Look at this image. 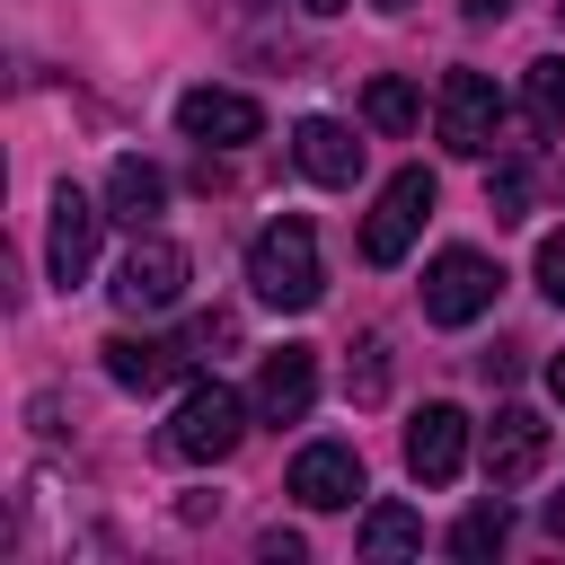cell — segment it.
<instances>
[{
  "mask_svg": "<svg viewBox=\"0 0 565 565\" xmlns=\"http://www.w3.org/2000/svg\"><path fill=\"white\" fill-rule=\"evenodd\" d=\"M247 291H256L265 309H318V300H327L318 230H309L300 212H282V221H265V230L247 238Z\"/></svg>",
  "mask_w": 565,
  "mask_h": 565,
  "instance_id": "obj_1",
  "label": "cell"
},
{
  "mask_svg": "<svg viewBox=\"0 0 565 565\" xmlns=\"http://www.w3.org/2000/svg\"><path fill=\"white\" fill-rule=\"evenodd\" d=\"M238 433H247V397L230 388V380H194L185 397H177V415H168V459H194V468H212V459H230L238 450Z\"/></svg>",
  "mask_w": 565,
  "mask_h": 565,
  "instance_id": "obj_2",
  "label": "cell"
},
{
  "mask_svg": "<svg viewBox=\"0 0 565 565\" xmlns=\"http://www.w3.org/2000/svg\"><path fill=\"white\" fill-rule=\"evenodd\" d=\"M494 291H503V265L477 256V247H441L424 265V318L433 327H477L494 309Z\"/></svg>",
  "mask_w": 565,
  "mask_h": 565,
  "instance_id": "obj_3",
  "label": "cell"
},
{
  "mask_svg": "<svg viewBox=\"0 0 565 565\" xmlns=\"http://www.w3.org/2000/svg\"><path fill=\"white\" fill-rule=\"evenodd\" d=\"M433 124H441V141L459 159H494V141H503V88L486 71H450L441 97H433Z\"/></svg>",
  "mask_w": 565,
  "mask_h": 565,
  "instance_id": "obj_4",
  "label": "cell"
},
{
  "mask_svg": "<svg viewBox=\"0 0 565 565\" xmlns=\"http://www.w3.org/2000/svg\"><path fill=\"white\" fill-rule=\"evenodd\" d=\"M185 300V247L168 230H132L124 265H115V309L150 318V309H177Z\"/></svg>",
  "mask_w": 565,
  "mask_h": 565,
  "instance_id": "obj_5",
  "label": "cell"
},
{
  "mask_svg": "<svg viewBox=\"0 0 565 565\" xmlns=\"http://www.w3.org/2000/svg\"><path fill=\"white\" fill-rule=\"evenodd\" d=\"M424 221H433V177H424V168H397V177L380 185L371 221H362V256H371V265H406V247H415Z\"/></svg>",
  "mask_w": 565,
  "mask_h": 565,
  "instance_id": "obj_6",
  "label": "cell"
},
{
  "mask_svg": "<svg viewBox=\"0 0 565 565\" xmlns=\"http://www.w3.org/2000/svg\"><path fill=\"white\" fill-rule=\"evenodd\" d=\"M177 132L203 141V150H238V141L265 132V106H256L247 88H212V79H203V88L177 97Z\"/></svg>",
  "mask_w": 565,
  "mask_h": 565,
  "instance_id": "obj_7",
  "label": "cell"
},
{
  "mask_svg": "<svg viewBox=\"0 0 565 565\" xmlns=\"http://www.w3.org/2000/svg\"><path fill=\"white\" fill-rule=\"evenodd\" d=\"M282 494H291L300 512H344V503L362 494V450H353V441H309V450L291 459Z\"/></svg>",
  "mask_w": 565,
  "mask_h": 565,
  "instance_id": "obj_8",
  "label": "cell"
},
{
  "mask_svg": "<svg viewBox=\"0 0 565 565\" xmlns=\"http://www.w3.org/2000/svg\"><path fill=\"white\" fill-rule=\"evenodd\" d=\"M97 203L79 194V185H53V230H44V274L71 291V282H88V265H97Z\"/></svg>",
  "mask_w": 565,
  "mask_h": 565,
  "instance_id": "obj_9",
  "label": "cell"
},
{
  "mask_svg": "<svg viewBox=\"0 0 565 565\" xmlns=\"http://www.w3.org/2000/svg\"><path fill=\"white\" fill-rule=\"evenodd\" d=\"M539 468H547V424H539L530 406H494V424H486V486L512 494V486H530Z\"/></svg>",
  "mask_w": 565,
  "mask_h": 565,
  "instance_id": "obj_10",
  "label": "cell"
},
{
  "mask_svg": "<svg viewBox=\"0 0 565 565\" xmlns=\"http://www.w3.org/2000/svg\"><path fill=\"white\" fill-rule=\"evenodd\" d=\"M459 468H468V415L459 406H424L406 424V477L415 486H450Z\"/></svg>",
  "mask_w": 565,
  "mask_h": 565,
  "instance_id": "obj_11",
  "label": "cell"
},
{
  "mask_svg": "<svg viewBox=\"0 0 565 565\" xmlns=\"http://www.w3.org/2000/svg\"><path fill=\"white\" fill-rule=\"evenodd\" d=\"M309 406H318V353H309V344L265 353V362H256V415H265V424H300Z\"/></svg>",
  "mask_w": 565,
  "mask_h": 565,
  "instance_id": "obj_12",
  "label": "cell"
},
{
  "mask_svg": "<svg viewBox=\"0 0 565 565\" xmlns=\"http://www.w3.org/2000/svg\"><path fill=\"white\" fill-rule=\"evenodd\" d=\"M97 353H106V380L132 388V397H150V388H168L185 371V344H168V335H106Z\"/></svg>",
  "mask_w": 565,
  "mask_h": 565,
  "instance_id": "obj_13",
  "label": "cell"
},
{
  "mask_svg": "<svg viewBox=\"0 0 565 565\" xmlns=\"http://www.w3.org/2000/svg\"><path fill=\"white\" fill-rule=\"evenodd\" d=\"M291 159H300V177H318V185H353V177H362V141H353L335 115L291 124Z\"/></svg>",
  "mask_w": 565,
  "mask_h": 565,
  "instance_id": "obj_14",
  "label": "cell"
},
{
  "mask_svg": "<svg viewBox=\"0 0 565 565\" xmlns=\"http://www.w3.org/2000/svg\"><path fill=\"white\" fill-rule=\"evenodd\" d=\"M159 212H168V177H159L150 159H115V168H106V221L150 230Z\"/></svg>",
  "mask_w": 565,
  "mask_h": 565,
  "instance_id": "obj_15",
  "label": "cell"
},
{
  "mask_svg": "<svg viewBox=\"0 0 565 565\" xmlns=\"http://www.w3.org/2000/svg\"><path fill=\"white\" fill-rule=\"evenodd\" d=\"M415 547H424V512H406V503L362 512V556H415Z\"/></svg>",
  "mask_w": 565,
  "mask_h": 565,
  "instance_id": "obj_16",
  "label": "cell"
},
{
  "mask_svg": "<svg viewBox=\"0 0 565 565\" xmlns=\"http://www.w3.org/2000/svg\"><path fill=\"white\" fill-rule=\"evenodd\" d=\"M503 539H512V512H503V503H468V512L450 521V556H468V565L503 556Z\"/></svg>",
  "mask_w": 565,
  "mask_h": 565,
  "instance_id": "obj_17",
  "label": "cell"
},
{
  "mask_svg": "<svg viewBox=\"0 0 565 565\" xmlns=\"http://www.w3.org/2000/svg\"><path fill=\"white\" fill-rule=\"evenodd\" d=\"M415 115H424V97H415L406 79L380 71V79L362 88V124H371V132H415Z\"/></svg>",
  "mask_w": 565,
  "mask_h": 565,
  "instance_id": "obj_18",
  "label": "cell"
},
{
  "mask_svg": "<svg viewBox=\"0 0 565 565\" xmlns=\"http://www.w3.org/2000/svg\"><path fill=\"white\" fill-rule=\"evenodd\" d=\"M521 97H530V124H539V132H565V53H547V62H530V79H521Z\"/></svg>",
  "mask_w": 565,
  "mask_h": 565,
  "instance_id": "obj_19",
  "label": "cell"
},
{
  "mask_svg": "<svg viewBox=\"0 0 565 565\" xmlns=\"http://www.w3.org/2000/svg\"><path fill=\"white\" fill-rule=\"evenodd\" d=\"M486 212H494V221H530V168H521V159H503V168L486 177Z\"/></svg>",
  "mask_w": 565,
  "mask_h": 565,
  "instance_id": "obj_20",
  "label": "cell"
},
{
  "mask_svg": "<svg viewBox=\"0 0 565 565\" xmlns=\"http://www.w3.org/2000/svg\"><path fill=\"white\" fill-rule=\"evenodd\" d=\"M380 388H388V335H362V344H353V397L371 406Z\"/></svg>",
  "mask_w": 565,
  "mask_h": 565,
  "instance_id": "obj_21",
  "label": "cell"
},
{
  "mask_svg": "<svg viewBox=\"0 0 565 565\" xmlns=\"http://www.w3.org/2000/svg\"><path fill=\"white\" fill-rule=\"evenodd\" d=\"M539 291L565 309V230H547V238H539Z\"/></svg>",
  "mask_w": 565,
  "mask_h": 565,
  "instance_id": "obj_22",
  "label": "cell"
},
{
  "mask_svg": "<svg viewBox=\"0 0 565 565\" xmlns=\"http://www.w3.org/2000/svg\"><path fill=\"white\" fill-rule=\"evenodd\" d=\"M256 556H265V565H300V539H291V530H265Z\"/></svg>",
  "mask_w": 565,
  "mask_h": 565,
  "instance_id": "obj_23",
  "label": "cell"
},
{
  "mask_svg": "<svg viewBox=\"0 0 565 565\" xmlns=\"http://www.w3.org/2000/svg\"><path fill=\"white\" fill-rule=\"evenodd\" d=\"M539 521H547V539L565 547V494H547V512H539Z\"/></svg>",
  "mask_w": 565,
  "mask_h": 565,
  "instance_id": "obj_24",
  "label": "cell"
},
{
  "mask_svg": "<svg viewBox=\"0 0 565 565\" xmlns=\"http://www.w3.org/2000/svg\"><path fill=\"white\" fill-rule=\"evenodd\" d=\"M503 9H512V0H468V18H477V26H486V18H503Z\"/></svg>",
  "mask_w": 565,
  "mask_h": 565,
  "instance_id": "obj_25",
  "label": "cell"
},
{
  "mask_svg": "<svg viewBox=\"0 0 565 565\" xmlns=\"http://www.w3.org/2000/svg\"><path fill=\"white\" fill-rule=\"evenodd\" d=\"M547 388H556V397H565V353H556V362H547Z\"/></svg>",
  "mask_w": 565,
  "mask_h": 565,
  "instance_id": "obj_26",
  "label": "cell"
},
{
  "mask_svg": "<svg viewBox=\"0 0 565 565\" xmlns=\"http://www.w3.org/2000/svg\"><path fill=\"white\" fill-rule=\"evenodd\" d=\"M300 9H309V18H335V9H344V0H300Z\"/></svg>",
  "mask_w": 565,
  "mask_h": 565,
  "instance_id": "obj_27",
  "label": "cell"
},
{
  "mask_svg": "<svg viewBox=\"0 0 565 565\" xmlns=\"http://www.w3.org/2000/svg\"><path fill=\"white\" fill-rule=\"evenodd\" d=\"M371 9H406V0H371Z\"/></svg>",
  "mask_w": 565,
  "mask_h": 565,
  "instance_id": "obj_28",
  "label": "cell"
},
{
  "mask_svg": "<svg viewBox=\"0 0 565 565\" xmlns=\"http://www.w3.org/2000/svg\"><path fill=\"white\" fill-rule=\"evenodd\" d=\"M556 18H565V0H556Z\"/></svg>",
  "mask_w": 565,
  "mask_h": 565,
  "instance_id": "obj_29",
  "label": "cell"
}]
</instances>
